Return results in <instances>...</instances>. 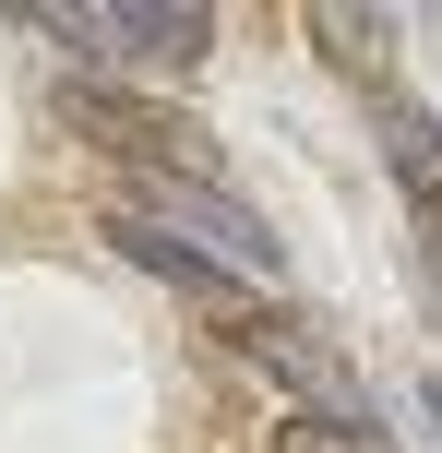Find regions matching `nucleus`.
I'll return each mask as SVG.
<instances>
[{
  "instance_id": "nucleus-1",
  "label": "nucleus",
  "mask_w": 442,
  "mask_h": 453,
  "mask_svg": "<svg viewBox=\"0 0 442 453\" xmlns=\"http://www.w3.org/2000/svg\"><path fill=\"white\" fill-rule=\"evenodd\" d=\"M228 334L263 358V382L299 406V430H335V441H359V453H395V430H383V394L359 382L347 358H335L311 322H287V311H263V298H239L228 311Z\"/></svg>"
},
{
  "instance_id": "nucleus-2",
  "label": "nucleus",
  "mask_w": 442,
  "mask_h": 453,
  "mask_svg": "<svg viewBox=\"0 0 442 453\" xmlns=\"http://www.w3.org/2000/svg\"><path fill=\"white\" fill-rule=\"evenodd\" d=\"M36 24L96 72V84H132V72L167 84V72H191L215 48V12H204V0H96V12H36Z\"/></svg>"
},
{
  "instance_id": "nucleus-3",
  "label": "nucleus",
  "mask_w": 442,
  "mask_h": 453,
  "mask_svg": "<svg viewBox=\"0 0 442 453\" xmlns=\"http://www.w3.org/2000/svg\"><path fill=\"white\" fill-rule=\"evenodd\" d=\"M60 119L96 143V156H120L132 180H191V167H215V143L191 132L180 108H156V96H132V84H96V72H60Z\"/></svg>"
},
{
  "instance_id": "nucleus-4",
  "label": "nucleus",
  "mask_w": 442,
  "mask_h": 453,
  "mask_svg": "<svg viewBox=\"0 0 442 453\" xmlns=\"http://www.w3.org/2000/svg\"><path fill=\"white\" fill-rule=\"evenodd\" d=\"M132 191H143L132 215H156L167 239H191L215 274H239V287H263V274H275L263 215H252V203H228V191H215V167H191V180H132Z\"/></svg>"
},
{
  "instance_id": "nucleus-5",
  "label": "nucleus",
  "mask_w": 442,
  "mask_h": 453,
  "mask_svg": "<svg viewBox=\"0 0 442 453\" xmlns=\"http://www.w3.org/2000/svg\"><path fill=\"white\" fill-rule=\"evenodd\" d=\"M108 250H120V263H143V274H156L167 298H191V311H215V322H228L239 298H252L239 274H215V263H204L191 239H167V226H156V215H132V203H108Z\"/></svg>"
},
{
  "instance_id": "nucleus-6",
  "label": "nucleus",
  "mask_w": 442,
  "mask_h": 453,
  "mask_svg": "<svg viewBox=\"0 0 442 453\" xmlns=\"http://www.w3.org/2000/svg\"><path fill=\"white\" fill-rule=\"evenodd\" d=\"M419 406H430V430H442V394H419Z\"/></svg>"
}]
</instances>
